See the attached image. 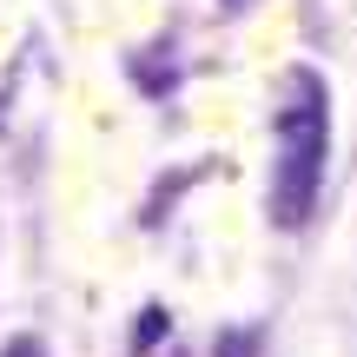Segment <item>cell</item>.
Masks as SVG:
<instances>
[{
	"label": "cell",
	"instance_id": "277c9868",
	"mask_svg": "<svg viewBox=\"0 0 357 357\" xmlns=\"http://www.w3.org/2000/svg\"><path fill=\"white\" fill-rule=\"evenodd\" d=\"M159 337H166V311H159V305H146V311H139V324H132V357H146Z\"/></svg>",
	"mask_w": 357,
	"mask_h": 357
},
{
	"label": "cell",
	"instance_id": "6da1fadb",
	"mask_svg": "<svg viewBox=\"0 0 357 357\" xmlns=\"http://www.w3.org/2000/svg\"><path fill=\"white\" fill-rule=\"evenodd\" d=\"M324 166H331V86L318 66L298 60L284 73L278 119H271V192L265 218L278 231H305L324 192Z\"/></svg>",
	"mask_w": 357,
	"mask_h": 357
},
{
	"label": "cell",
	"instance_id": "7a4b0ae2",
	"mask_svg": "<svg viewBox=\"0 0 357 357\" xmlns=\"http://www.w3.org/2000/svg\"><path fill=\"white\" fill-rule=\"evenodd\" d=\"M126 66H132V79H139L146 100H166L172 79H178V66H172V40H153V47H139Z\"/></svg>",
	"mask_w": 357,
	"mask_h": 357
},
{
	"label": "cell",
	"instance_id": "8992f818",
	"mask_svg": "<svg viewBox=\"0 0 357 357\" xmlns=\"http://www.w3.org/2000/svg\"><path fill=\"white\" fill-rule=\"evenodd\" d=\"M218 7H238V0H218Z\"/></svg>",
	"mask_w": 357,
	"mask_h": 357
},
{
	"label": "cell",
	"instance_id": "5b68a950",
	"mask_svg": "<svg viewBox=\"0 0 357 357\" xmlns=\"http://www.w3.org/2000/svg\"><path fill=\"white\" fill-rule=\"evenodd\" d=\"M0 357H47V337H33V331H13L7 344H0Z\"/></svg>",
	"mask_w": 357,
	"mask_h": 357
},
{
	"label": "cell",
	"instance_id": "3957f363",
	"mask_svg": "<svg viewBox=\"0 0 357 357\" xmlns=\"http://www.w3.org/2000/svg\"><path fill=\"white\" fill-rule=\"evenodd\" d=\"M212 357H265V331L258 324H225L212 337Z\"/></svg>",
	"mask_w": 357,
	"mask_h": 357
}]
</instances>
